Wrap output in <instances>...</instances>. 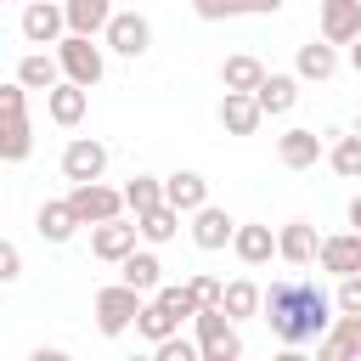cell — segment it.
Segmentation results:
<instances>
[{"label":"cell","mask_w":361,"mask_h":361,"mask_svg":"<svg viewBox=\"0 0 361 361\" xmlns=\"http://www.w3.org/2000/svg\"><path fill=\"white\" fill-rule=\"evenodd\" d=\"M333 310H338V305L316 288V276H282V282L265 288V322H271V333H276L282 350L316 344V338L333 327Z\"/></svg>","instance_id":"obj_1"},{"label":"cell","mask_w":361,"mask_h":361,"mask_svg":"<svg viewBox=\"0 0 361 361\" xmlns=\"http://www.w3.org/2000/svg\"><path fill=\"white\" fill-rule=\"evenodd\" d=\"M0 113H6V124H0V158H6V164H23V158L34 152V124H28V85H23V79L0 85Z\"/></svg>","instance_id":"obj_2"},{"label":"cell","mask_w":361,"mask_h":361,"mask_svg":"<svg viewBox=\"0 0 361 361\" xmlns=\"http://www.w3.org/2000/svg\"><path fill=\"white\" fill-rule=\"evenodd\" d=\"M90 310H96V333H102V338H118V333H130V327H135V316L147 310V293H141V288H130V282L118 276V282L96 288Z\"/></svg>","instance_id":"obj_3"},{"label":"cell","mask_w":361,"mask_h":361,"mask_svg":"<svg viewBox=\"0 0 361 361\" xmlns=\"http://www.w3.org/2000/svg\"><path fill=\"white\" fill-rule=\"evenodd\" d=\"M56 56H62V79H73V85H102V73H107V56H102V45H96V34H62L56 39Z\"/></svg>","instance_id":"obj_4"},{"label":"cell","mask_w":361,"mask_h":361,"mask_svg":"<svg viewBox=\"0 0 361 361\" xmlns=\"http://www.w3.org/2000/svg\"><path fill=\"white\" fill-rule=\"evenodd\" d=\"M197 344H203V361H237L243 355V338H237V322L226 316V305L197 310Z\"/></svg>","instance_id":"obj_5"},{"label":"cell","mask_w":361,"mask_h":361,"mask_svg":"<svg viewBox=\"0 0 361 361\" xmlns=\"http://www.w3.org/2000/svg\"><path fill=\"white\" fill-rule=\"evenodd\" d=\"M68 203H73V214L85 220V226H102V220H118L130 203H124V192H113V186H102V180H73V192H68Z\"/></svg>","instance_id":"obj_6"},{"label":"cell","mask_w":361,"mask_h":361,"mask_svg":"<svg viewBox=\"0 0 361 361\" xmlns=\"http://www.w3.org/2000/svg\"><path fill=\"white\" fill-rule=\"evenodd\" d=\"M17 28H23L28 45H56V39L68 34V6H62V0H28Z\"/></svg>","instance_id":"obj_7"},{"label":"cell","mask_w":361,"mask_h":361,"mask_svg":"<svg viewBox=\"0 0 361 361\" xmlns=\"http://www.w3.org/2000/svg\"><path fill=\"white\" fill-rule=\"evenodd\" d=\"M102 39H107L118 56H130V62H135V56H147V51H152V23H147L141 11H113V23H107V34H102Z\"/></svg>","instance_id":"obj_8"},{"label":"cell","mask_w":361,"mask_h":361,"mask_svg":"<svg viewBox=\"0 0 361 361\" xmlns=\"http://www.w3.org/2000/svg\"><path fill=\"white\" fill-rule=\"evenodd\" d=\"M135 237H141V220H102V226H90V254L96 259H107V265H118L124 254H135Z\"/></svg>","instance_id":"obj_9"},{"label":"cell","mask_w":361,"mask_h":361,"mask_svg":"<svg viewBox=\"0 0 361 361\" xmlns=\"http://www.w3.org/2000/svg\"><path fill=\"white\" fill-rule=\"evenodd\" d=\"M62 175H68V180H102V175H107V147H102L96 135H73V141L62 147Z\"/></svg>","instance_id":"obj_10"},{"label":"cell","mask_w":361,"mask_h":361,"mask_svg":"<svg viewBox=\"0 0 361 361\" xmlns=\"http://www.w3.org/2000/svg\"><path fill=\"white\" fill-rule=\"evenodd\" d=\"M259 124H265V107H259L254 90H226L220 96V130L226 135H254Z\"/></svg>","instance_id":"obj_11"},{"label":"cell","mask_w":361,"mask_h":361,"mask_svg":"<svg viewBox=\"0 0 361 361\" xmlns=\"http://www.w3.org/2000/svg\"><path fill=\"white\" fill-rule=\"evenodd\" d=\"M276 158H282V169H316L327 158V135H316V130H282L276 135Z\"/></svg>","instance_id":"obj_12"},{"label":"cell","mask_w":361,"mask_h":361,"mask_svg":"<svg viewBox=\"0 0 361 361\" xmlns=\"http://www.w3.org/2000/svg\"><path fill=\"white\" fill-rule=\"evenodd\" d=\"M316 265H322L327 276H355V271H361V231L350 226V231H333V237H322V254H316Z\"/></svg>","instance_id":"obj_13"},{"label":"cell","mask_w":361,"mask_h":361,"mask_svg":"<svg viewBox=\"0 0 361 361\" xmlns=\"http://www.w3.org/2000/svg\"><path fill=\"white\" fill-rule=\"evenodd\" d=\"M85 107H90V85L56 79V85L45 90V113H51V124H62V130H73V124L85 118Z\"/></svg>","instance_id":"obj_14"},{"label":"cell","mask_w":361,"mask_h":361,"mask_svg":"<svg viewBox=\"0 0 361 361\" xmlns=\"http://www.w3.org/2000/svg\"><path fill=\"white\" fill-rule=\"evenodd\" d=\"M231 237H237V220H231L226 209L203 203V209L192 214V243H197L203 254H220V248H231Z\"/></svg>","instance_id":"obj_15"},{"label":"cell","mask_w":361,"mask_h":361,"mask_svg":"<svg viewBox=\"0 0 361 361\" xmlns=\"http://www.w3.org/2000/svg\"><path fill=\"white\" fill-rule=\"evenodd\" d=\"M344 355H361V316L338 310L333 327L316 338V361H344Z\"/></svg>","instance_id":"obj_16"},{"label":"cell","mask_w":361,"mask_h":361,"mask_svg":"<svg viewBox=\"0 0 361 361\" xmlns=\"http://www.w3.org/2000/svg\"><path fill=\"white\" fill-rule=\"evenodd\" d=\"M276 254L288 259V265H316V254H322V237H316V226L310 220H288L282 231H276Z\"/></svg>","instance_id":"obj_17"},{"label":"cell","mask_w":361,"mask_h":361,"mask_svg":"<svg viewBox=\"0 0 361 361\" xmlns=\"http://www.w3.org/2000/svg\"><path fill=\"white\" fill-rule=\"evenodd\" d=\"M322 39L355 45L361 39V0H322Z\"/></svg>","instance_id":"obj_18"},{"label":"cell","mask_w":361,"mask_h":361,"mask_svg":"<svg viewBox=\"0 0 361 361\" xmlns=\"http://www.w3.org/2000/svg\"><path fill=\"white\" fill-rule=\"evenodd\" d=\"M85 220L73 214V203L68 197H45L39 203V214H34V231L45 237V243H73V231H79Z\"/></svg>","instance_id":"obj_19"},{"label":"cell","mask_w":361,"mask_h":361,"mask_svg":"<svg viewBox=\"0 0 361 361\" xmlns=\"http://www.w3.org/2000/svg\"><path fill=\"white\" fill-rule=\"evenodd\" d=\"M231 254H237L243 265H271V259H282V254H276V231H271V226H259V220L237 226V237H231Z\"/></svg>","instance_id":"obj_20"},{"label":"cell","mask_w":361,"mask_h":361,"mask_svg":"<svg viewBox=\"0 0 361 361\" xmlns=\"http://www.w3.org/2000/svg\"><path fill=\"white\" fill-rule=\"evenodd\" d=\"M293 73H299V79H316V85H327V79L338 73V45H333V39H310V45H299V56H293Z\"/></svg>","instance_id":"obj_21"},{"label":"cell","mask_w":361,"mask_h":361,"mask_svg":"<svg viewBox=\"0 0 361 361\" xmlns=\"http://www.w3.org/2000/svg\"><path fill=\"white\" fill-rule=\"evenodd\" d=\"M254 96H259L265 118H282V113H293V107H299V73H265Z\"/></svg>","instance_id":"obj_22"},{"label":"cell","mask_w":361,"mask_h":361,"mask_svg":"<svg viewBox=\"0 0 361 361\" xmlns=\"http://www.w3.org/2000/svg\"><path fill=\"white\" fill-rule=\"evenodd\" d=\"M164 197H169L180 214H197V209L209 203V180H203L197 169H175V175H164Z\"/></svg>","instance_id":"obj_23"},{"label":"cell","mask_w":361,"mask_h":361,"mask_svg":"<svg viewBox=\"0 0 361 361\" xmlns=\"http://www.w3.org/2000/svg\"><path fill=\"white\" fill-rule=\"evenodd\" d=\"M118 276H124L130 288H141V293H158V288H164V265H158V254H147V248L124 254V259H118Z\"/></svg>","instance_id":"obj_24"},{"label":"cell","mask_w":361,"mask_h":361,"mask_svg":"<svg viewBox=\"0 0 361 361\" xmlns=\"http://www.w3.org/2000/svg\"><path fill=\"white\" fill-rule=\"evenodd\" d=\"M68 6V34H107L113 0H62Z\"/></svg>","instance_id":"obj_25"},{"label":"cell","mask_w":361,"mask_h":361,"mask_svg":"<svg viewBox=\"0 0 361 361\" xmlns=\"http://www.w3.org/2000/svg\"><path fill=\"white\" fill-rule=\"evenodd\" d=\"M17 79H23L28 90H51V85L62 79V56H51V51H28V56L17 62Z\"/></svg>","instance_id":"obj_26"},{"label":"cell","mask_w":361,"mask_h":361,"mask_svg":"<svg viewBox=\"0 0 361 361\" xmlns=\"http://www.w3.org/2000/svg\"><path fill=\"white\" fill-rule=\"evenodd\" d=\"M259 79H265V62L248 56V51H237V56L220 62V85L226 90H259Z\"/></svg>","instance_id":"obj_27"},{"label":"cell","mask_w":361,"mask_h":361,"mask_svg":"<svg viewBox=\"0 0 361 361\" xmlns=\"http://www.w3.org/2000/svg\"><path fill=\"white\" fill-rule=\"evenodd\" d=\"M327 164H333V175L361 180V135H355V130H350V135L333 130V141H327Z\"/></svg>","instance_id":"obj_28"},{"label":"cell","mask_w":361,"mask_h":361,"mask_svg":"<svg viewBox=\"0 0 361 361\" xmlns=\"http://www.w3.org/2000/svg\"><path fill=\"white\" fill-rule=\"evenodd\" d=\"M141 220V237L158 248V243H175V231H180V209L175 203H158V209H147V214H135Z\"/></svg>","instance_id":"obj_29"},{"label":"cell","mask_w":361,"mask_h":361,"mask_svg":"<svg viewBox=\"0 0 361 361\" xmlns=\"http://www.w3.org/2000/svg\"><path fill=\"white\" fill-rule=\"evenodd\" d=\"M135 333H141L147 344H164L169 333H180V316H175V310H164L158 299H147V310L135 316Z\"/></svg>","instance_id":"obj_30"},{"label":"cell","mask_w":361,"mask_h":361,"mask_svg":"<svg viewBox=\"0 0 361 361\" xmlns=\"http://www.w3.org/2000/svg\"><path fill=\"white\" fill-rule=\"evenodd\" d=\"M220 305H226V316H231V322H243V316L265 310V293H259L248 276H237V282H226V299H220Z\"/></svg>","instance_id":"obj_31"},{"label":"cell","mask_w":361,"mask_h":361,"mask_svg":"<svg viewBox=\"0 0 361 361\" xmlns=\"http://www.w3.org/2000/svg\"><path fill=\"white\" fill-rule=\"evenodd\" d=\"M124 203H130V214H147V209H158V203H169V197H164V180H158V175H130Z\"/></svg>","instance_id":"obj_32"},{"label":"cell","mask_w":361,"mask_h":361,"mask_svg":"<svg viewBox=\"0 0 361 361\" xmlns=\"http://www.w3.org/2000/svg\"><path fill=\"white\" fill-rule=\"evenodd\" d=\"M152 299H158L164 310H175L180 322H197V310H203V305H197V293H192V282H164Z\"/></svg>","instance_id":"obj_33"},{"label":"cell","mask_w":361,"mask_h":361,"mask_svg":"<svg viewBox=\"0 0 361 361\" xmlns=\"http://www.w3.org/2000/svg\"><path fill=\"white\" fill-rule=\"evenodd\" d=\"M152 355H158V361H197V355H203V344H192V338L169 333L164 344H152Z\"/></svg>","instance_id":"obj_34"},{"label":"cell","mask_w":361,"mask_h":361,"mask_svg":"<svg viewBox=\"0 0 361 361\" xmlns=\"http://www.w3.org/2000/svg\"><path fill=\"white\" fill-rule=\"evenodd\" d=\"M192 11H197L203 23H226V17H243L248 0H192Z\"/></svg>","instance_id":"obj_35"},{"label":"cell","mask_w":361,"mask_h":361,"mask_svg":"<svg viewBox=\"0 0 361 361\" xmlns=\"http://www.w3.org/2000/svg\"><path fill=\"white\" fill-rule=\"evenodd\" d=\"M333 305H338V310H350V316H361V271H355V276H338Z\"/></svg>","instance_id":"obj_36"},{"label":"cell","mask_w":361,"mask_h":361,"mask_svg":"<svg viewBox=\"0 0 361 361\" xmlns=\"http://www.w3.org/2000/svg\"><path fill=\"white\" fill-rule=\"evenodd\" d=\"M17 276H23V248L0 243V282H17Z\"/></svg>","instance_id":"obj_37"},{"label":"cell","mask_w":361,"mask_h":361,"mask_svg":"<svg viewBox=\"0 0 361 361\" xmlns=\"http://www.w3.org/2000/svg\"><path fill=\"white\" fill-rule=\"evenodd\" d=\"M186 282H192L197 305H220V299H226V282H214V276H186Z\"/></svg>","instance_id":"obj_38"},{"label":"cell","mask_w":361,"mask_h":361,"mask_svg":"<svg viewBox=\"0 0 361 361\" xmlns=\"http://www.w3.org/2000/svg\"><path fill=\"white\" fill-rule=\"evenodd\" d=\"M248 11H265L271 17V11H282V0H248Z\"/></svg>","instance_id":"obj_39"},{"label":"cell","mask_w":361,"mask_h":361,"mask_svg":"<svg viewBox=\"0 0 361 361\" xmlns=\"http://www.w3.org/2000/svg\"><path fill=\"white\" fill-rule=\"evenodd\" d=\"M350 226H355V231H361V197H355V203H350Z\"/></svg>","instance_id":"obj_40"},{"label":"cell","mask_w":361,"mask_h":361,"mask_svg":"<svg viewBox=\"0 0 361 361\" xmlns=\"http://www.w3.org/2000/svg\"><path fill=\"white\" fill-rule=\"evenodd\" d=\"M350 62H355V73H361V39H355V45H350Z\"/></svg>","instance_id":"obj_41"},{"label":"cell","mask_w":361,"mask_h":361,"mask_svg":"<svg viewBox=\"0 0 361 361\" xmlns=\"http://www.w3.org/2000/svg\"><path fill=\"white\" fill-rule=\"evenodd\" d=\"M355 135H361V118H355Z\"/></svg>","instance_id":"obj_42"}]
</instances>
